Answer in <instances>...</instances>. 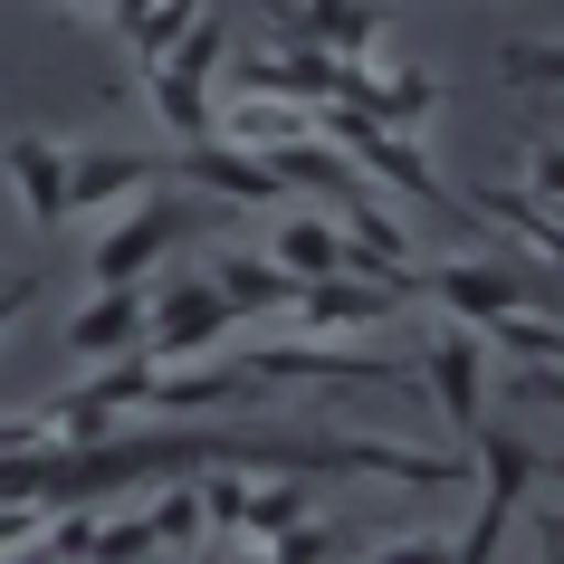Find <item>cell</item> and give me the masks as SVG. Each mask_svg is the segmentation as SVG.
Listing matches in <instances>:
<instances>
[{
  "label": "cell",
  "mask_w": 564,
  "mask_h": 564,
  "mask_svg": "<svg viewBox=\"0 0 564 564\" xmlns=\"http://www.w3.org/2000/svg\"><path fill=\"white\" fill-rule=\"evenodd\" d=\"M469 441H478V488H488V498H478V527L459 535L449 555H459V564H498L507 517H517V507H527L535 488L555 478V449H545V441H527V431H507V421H488V412L469 421Z\"/></svg>",
  "instance_id": "1"
},
{
  "label": "cell",
  "mask_w": 564,
  "mask_h": 564,
  "mask_svg": "<svg viewBox=\"0 0 564 564\" xmlns=\"http://www.w3.org/2000/svg\"><path fill=\"white\" fill-rule=\"evenodd\" d=\"M77 10H116V0H77Z\"/></svg>",
  "instance_id": "20"
},
{
  "label": "cell",
  "mask_w": 564,
  "mask_h": 564,
  "mask_svg": "<svg viewBox=\"0 0 564 564\" xmlns=\"http://www.w3.org/2000/svg\"><path fill=\"white\" fill-rule=\"evenodd\" d=\"M469 202V220H507V230L527 239L535 259H555L564 230H555V202H535V192H498V182H478V192H459Z\"/></svg>",
  "instance_id": "15"
},
{
  "label": "cell",
  "mask_w": 564,
  "mask_h": 564,
  "mask_svg": "<svg viewBox=\"0 0 564 564\" xmlns=\"http://www.w3.org/2000/svg\"><path fill=\"white\" fill-rule=\"evenodd\" d=\"M144 182H173V173H163V163H144V153H67V210L134 202Z\"/></svg>",
  "instance_id": "13"
},
{
  "label": "cell",
  "mask_w": 564,
  "mask_h": 564,
  "mask_svg": "<svg viewBox=\"0 0 564 564\" xmlns=\"http://www.w3.org/2000/svg\"><path fill=\"white\" fill-rule=\"evenodd\" d=\"M268 373L249 355H230V345H210V355H182V364H153V392H144V412H268Z\"/></svg>",
  "instance_id": "4"
},
{
  "label": "cell",
  "mask_w": 564,
  "mask_h": 564,
  "mask_svg": "<svg viewBox=\"0 0 564 564\" xmlns=\"http://www.w3.org/2000/svg\"><path fill=\"white\" fill-rule=\"evenodd\" d=\"M124 345H144V288H96L77 316H67V355L77 364H106Z\"/></svg>",
  "instance_id": "11"
},
{
  "label": "cell",
  "mask_w": 564,
  "mask_h": 564,
  "mask_svg": "<svg viewBox=\"0 0 564 564\" xmlns=\"http://www.w3.org/2000/svg\"><path fill=\"white\" fill-rule=\"evenodd\" d=\"M498 77L507 87H535V96H555V39H517L498 58Z\"/></svg>",
  "instance_id": "18"
},
{
  "label": "cell",
  "mask_w": 564,
  "mask_h": 564,
  "mask_svg": "<svg viewBox=\"0 0 564 564\" xmlns=\"http://www.w3.org/2000/svg\"><path fill=\"white\" fill-rule=\"evenodd\" d=\"M134 535H144V555H153V545H173V555H182V545H202V535H210L202 488H192V478H163V498L134 517Z\"/></svg>",
  "instance_id": "16"
},
{
  "label": "cell",
  "mask_w": 564,
  "mask_h": 564,
  "mask_svg": "<svg viewBox=\"0 0 564 564\" xmlns=\"http://www.w3.org/2000/svg\"><path fill=\"white\" fill-rule=\"evenodd\" d=\"M268 259L288 268V278H326V268H345V230H335V220H316V210H278Z\"/></svg>",
  "instance_id": "14"
},
{
  "label": "cell",
  "mask_w": 564,
  "mask_h": 564,
  "mask_svg": "<svg viewBox=\"0 0 564 564\" xmlns=\"http://www.w3.org/2000/svg\"><path fill=\"white\" fill-rule=\"evenodd\" d=\"M239 316L210 297V278H173V288H153L144 297V355L153 364H182V355H210V345H230Z\"/></svg>",
  "instance_id": "6"
},
{
  "label": "cell",
  "mask_w": 564,
  "mask_h": 564,
  "mask_svg": "<svg viewBox=\"0 0 564 564\" xmlns=\"http://www.w3.org/2000/svg\"><path fill=\"white\" fill-rule=\"evenodd\" d=\"M202 278H210V297L230 306L239 326H259V316H288V297H297V278L268 259V249H259V259H230V249H220V259H210Z\"/></svg>",
  "instance_id": "10"
},
{
  "label": "cell",
  "mask_w": 564,
  "mask_h": 564,
  "mask_svg": "<svg viewBox=\"0 0 564 564\" xmlns=\"http://www.w3.org/2000/svg\"><path fill=\"white\" fill-rule=\"evenodd\" d=\"M202 10H210V0H124V10H106V20L134 39V58H163V48H173Z\"/></svg>",
  "instance_id": "17"
},
{
  "label": "cell",
  "mask_w": 564,
  "mask_h": 564,
  "mask_svg": "<svg viewBox=\"0 0 564 564\" xmlns=\"http://www.w3.org/2000/svg\"><path fill=\"white\" fill-rule=\"evenodd\" d=\"M383 0H288V30L278 39H316L335 58H383Z\"/></svg>",
  "instance_id": "9"
},
{
  "label": "cell",
  "mask_w": 564,
  "mask_h": 564,
  "mask_svg": "<svg viewBox=\"0 0 564 564\" xmlns=\"http://www.w3.org/2000/svg\"><path fill=\"white\" fill-rule=\"evenodd\" d=\"M173 182H202L210 202H249V210H268V202H288V182L268 173L259 153H239V144H220V134H202V144H182L173 163H163Z\"/></svg>",
  "instance_id": "8"
},
{
  "label": "cell",
  "mask_w": 564,
  "mask_h": 564,
  "mask_svg": "<svg viewBox=\"0 0 564 564\" xmlns=\"http://www.w3.org/2000/svg\"><path fill=\"white\" fill-rule=\"evenodd\" d=\"M202 230H210V192L192 202V192H173V182H144V192H134V210L96 239L87 268H96V288H144V268L173 259V249H192Z\"/></svg>",
  "instance_id": "2"
},
{
  "label": "cell",
  "mask_w": 564,
  "mask_h": 564,
  "mask_svg": "<svg viewBox=\"0 0 564 564\" xmlns=\"http://www.w3.org/2000/svg\"><path fill=\"white\" fill-rule=\"evenodd\" d=\"M412 373L431 383V402L449 412V431H469V421L488 412V335H478V326H449V335H431V355H421Z\"/></svg>",
  "instance_id": "7"
},
{
  "label": "cell",
  "mask_w": 564,
  "mask_h": 564,
  "mask_svg": "<svg viewBox=\"0 0 564 564\" xmlns=\"http://www.w3.org/2000/svg\"><path fill=\"white\" fill-rule=\"evenodd\" d=\"M144 392H153V355L124 345L96 364V383H77L67 402H39V412H48V441H106L124 412H144Z\"/></svg>",
  "instance_id": "5"
},
{
  "label": "cell",
  "mask_w": 564,
  "mask_h": 564,
  "mask_svg": "<svg viewBox=\"0 0 564 564\" xmlns=\"http://www.w3.org/2000/svg\"><path fill=\"white\" fill-rule=\"evenodd\" d=\"M230 39H239V20H230V0H210L202 20L163 48V58H144V87H153V116L173 124L182 144H202L210 134V77H220V58H230Z\"/></svg>",
  "instance_id": "3"
},
{
  "label": "cell",
  "mask_w": 564,
  "mask_h": 564,
  "mask_svg": "<svg viewBox=\"0 0 564 564\" xmlns=\"http://www.w3.org/2000/svg\"><path fill=\"white\" fill-rule=\"evenodd\" d=\"M10 182H20V210H30L39 230H58V220H67V144L20 134V144H10Z\"/></svg>",
  "instance_id": "12"
},
{
  "label": "cell",
  "mask_w": 564,
  "mask_h": 564,
  "mask_svg": "<svg viewBox=\"0 0 564 564\" xmlns=\"http://www.w3.org/2000/svg\"><path fill=\"white\" fill-rule=\"evenodd\" d=\"M527 192H535V202H555V173H564V153H555V134H545V124H535V144H527Z\"/></svg>",
  "instance_id": "19"
}]
</instances>
